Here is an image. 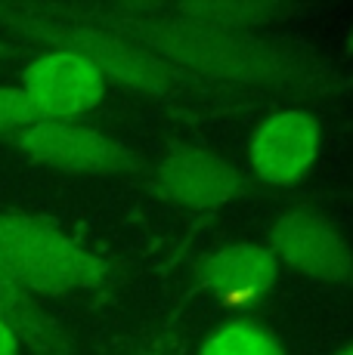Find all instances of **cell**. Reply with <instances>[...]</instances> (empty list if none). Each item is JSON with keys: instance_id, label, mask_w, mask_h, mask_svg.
<instances>
[{"instance_id": "obj_14", "label": "cell", "mask_w": 353, "mask_h": 355, "mask_svg": "<svg viewBox=\"0 0 353 355\" xmlns=\"http://www.w3.org/2000/svg\"><path fill=\"white\" fill-rule=\"evenodd\" d=\"M19 352H22V343H19V337L3 322H0V355H19Z\"/></svg>"}, {"instance_id": "obj_15", "label": "cell", "mask_w": 353, "mask_h": 355, "mask_svg": "<svg viewBox=\"0 0 353 355\" xmlns=\"http://www.w3.org/2000/svg\"><path fill=\"white\" fill-rule=\"evenodd\" d=\"M13 53H16V50H13V44H6V40L0 37V59H10Z\"/></svg>"}, {"instance_id": "obj_5", "label": "cell", "mask_w": 353, "mask_h": 355, "mask_svg": "<svg viewBox=\"0 0 353 355\" xmlns=\"http://www.w3.org/2000/svg\"><path fill=\"white\" fill-rule=\"evenodd\" d=\"M270 250L301 278L353 284V250L344 235L313 210H288L270 229Z\"/></svg>"}, {"instance_id": "obj_3", "label": "cell", "mask_w": 353, "mask_h": 355, "mask_svg": "<svg viewBox=\"0 0 353 355\" xmlns=\"http://www.w3.org/2000/svg\"><path fill=\"white\" fill-rule=\"evenodd\" d=\"M0 269L28 293L63 297L112 282V266L63 229L16 210H0Z\"/></svg>"}, {"instance_id": "obj_6", "label": "cell", "mask_w": 353, "mask_h": 355, "mask_svg": "<svg viewBox=\"0 0 353 355\" xmlns=\"http://www.w3.org/2000/svg\"><path fill=\"white\" fill-rule=\"evenodd\" d=\"M40 121H74L103 102L106 80L87 59L72 53H40L19 71Z\"/></svg>"}, {"instance_id": "obj_1", "label": "cell", "mask_w": 353, "mask_h": 355, "mask_svg": "<svg viewBox=\"0 0 353 355\" xmlns=\"http://www.w3.org/2000/svg\"><path fill=\"white\" fill-rule=\"evenodd\" d=\"M90 12L176 74L295 93L338 90V74L316 65L304 53L254 31L189 19L171 3H106L90 6Z\"/></svg>"}, {"instance_id": "obj_13", "label": "cell", "mask_w": 353, "mask_h": 355, "mask_svg": "<svg viewBox=\"0 0 353 355\" xmlns=\"http://www.w3.org/2000/svg\"><path fill=\"white\" fill-rule=\"evenodd\" d=\"M38 112L22 87H0V142L19 130L38 124Z\"/></svg>"}, {"instance_id": "obj_8", "label": "cell", "mask_w": 353, "mask_h": 355, "mask_svg": "<svg viewBox=\"0 0 353 355\" xmlns=\"http://www.w3.org/2000/svg\"><path fill=\"white\" fill-rule=\"evenodd\" d=\"M322 146L319 121L304 108H285L257 124L251 136V167L267 186H295L313 170Z\"/></svg>"}, {"instance_id": "obj_2", "label": "cell", "mask_w": 353, "mask_h": 355, "mask_svg": "<svg viewBox=\"0 0 353 355\" xmlns=\"http://www.w3.org/2000/svg\"><path fill=\"white\" fill-rule=\"evenodd\" d=\"M0 31L19 40L50 46V53H72L87 59L103 80L133 90L149 99H174L180 74L133 44L121 31L108 28L90 6L72 3H0Z\"/></svg>"}, {"instance_id": "obj_7", "label": "cell", "mask_w": 353, "mask_h": 355, "mask_svg": "<svg viewBox=\"0 0 353 355\" xmlns=\"http://www.w3.org/2000/svg\"><path fill=\"white\" fill-rule=\"evenodd\" d=\"M158 198L186 210H214L233 201L242 189L236 167L223 155L202 146H174L152 167Z\"/></svg>"}, {"instance_id": "obj_16", "label": "cell", "mask_w": 353, "mask_h": 355, "mask_svg": "<svg viewBox=\"0 0 353 355\" xmlns=\"http://www.w3.org/2000/svg\"><path fill=\"white\" fill-rule=\"evenodd\" d=\"M335 355H353V343H347V346H344V349H338Z\"/></svg>"}, {"instance_id": "obj_4", "label": "cell", "mask_w": 353, "mask_h": 355, "mask_svg": "<svg viewBox=\"0 0 353 355\" xmlns=\"http://www.w3.org/2000/svg\"><path fill=\"white\" fill-rule=\"evenodd\" d=\"M3 142L22 158L69 176H115L133 167L131 148L81 121H38Z\"/></svg>"}, {"instance_id": "obj_11", "label": "cell", "mask_w": 353, "mask_h": 355, "mask_svg": "<svg viewBox=\"0 0 353 355\" xmlns=\"http://www.w3.org/2000/svg\"><path fill=\"white\" fill-rule=\"evenodd\" d=\"M176 12L220 28L251 31L254 25H270L276 16H285V6L276 3H242V0H199V3H171Z\"/></svg>"}, {"instance_id": "obj_10", "label": "cell", "mask_w": 353, "mask_h": 355, "mask_svg": "<svg viewBox=\"0 0 353 355\" xmlns=\"http://www.w3.org/2000/svg\"><path fill=\"white\" fill-rule=\"evenodd\" d=\"M0 322L35 355H74L63 324L38 303L35 293L19 288L3 269H0Z\"/></svg>"}, {"instance_id": "obj_9", "label": "cell", "mask_w": 353, "mask_h": 355, "mask_svg": "<svg viewBox=\"0 0 353 355\" xmlns=\"http://www.w3.org/2000/svg\"><path fill=\"white\" fill-rule=\"evenodd\" d=\"M195 272L208 291L227 293V297H251V293L273 288L276 275H279V259L263 244L239 241L205 257Z\"/></svg>"}, {"instance_id": "obj_12", "label": "cell", "mask_w": 353, "mask_h": 355, "mask_svg": "<svg viewBox=\"0 0 353 355\" xmlns=\"http://www.w3.org/2000/svg\"><path fill=\"white\" fill-rule=\"evenodd\" d=\"M199 355H285V346L270 327L257 322H233L217 327L202 343Z\"/></svg>"}]
</instances>
